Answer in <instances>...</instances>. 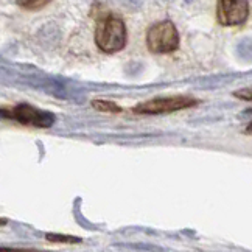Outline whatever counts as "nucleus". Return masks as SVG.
<instances>
[{
    "label": "nucleus",
    "mask_w": 252,
    "mask_h": 252,
    "mask_svg": "<svg viewBox=\"0 0 252 252\" xmlns=\"http://www.w3.org/2000/svg\"><path fill=\"white\" fill-rule=\"evenodd\" d=\"M47 240L52 241V243H67V245H75L81 241V238H76L72 235H60V234H48Z\"/></svg>",
    "instance_id": "0eeeda50"
},
{
    "label": "nucleus",
    "mask_w": 252,
    "mask_h": 252,
    "mask_svg": "<svg viewBox=\"0 0 252 252\" xmlns=\"http://www.w3.org/2000/svg\"><path fill=\"white\" fill-rule=\"evenodd\" d=\"M92 106L96 111H101V112H109V114H117L120 112V106H117L112 101H106V100H94Z\"/></svg>",
    "instance_id": "423d86ee"
},
{
    "label": "nucleus",
    "mask_w": 252,
    "mask_h": 252,
    "mask_svg": "<svg viewBox=\"0 0 252 252\" xmlns=\"http://www.w3.org/2000/svg\"><path fill=\"white\" fill-rule=\"evenodd\" d=\"M128 32L126 25L117 16H106L96 25L95 44L104 53H117L126 45Z\"/></svg>",
    "instance_id": "f257e3e1"
},
{
    "label": "nucleus",
    "mask_w": 252,
    "mask_h": 252,
    "mask_svg": "<svg viewBox=\"0 0 252 252\" xmlns=\"http://www.w3.org/2000/svg\"><path fill=\"white\" fill-rule=\"evenodd\" d=\"M3 117L14 119L22 125L34 126V128H50L55 123V115L52 112L41 111L30 104H17L9 111H0Z\"/></svg>",
    "instance_id": "20e7f679"
},
{
    "label": "nucleus",
    "mask_w": 252,
    "mask_h": 252,
    "mask_svg": "<svg viewBox=\"0 0 252 252\" xmlns=\"http://www.w3.org/2000/svg\"><path fill=\"white\" fill-rule=\"evenodd\" d=\"M234 95L240 100H245V101H252V87H245V89H240L235 91Z\"/></svg>",
    "instance_id": "1a4fd4ad"
},
{
    "label": "nucleus",
    "mask_w": 252,
    "mask_h": 252,
    "mask_svg": "<svg viewBox=\"0 0 252 252\" xmlns=\"http://www.w3.org/2000/svg\"><path fill=\"white\" fill-rule=\"evenodd\" d=\"M48 3H50L48 0H34V2H30V0H28V2H17L19 6H24L27 9H37V8H42Z\"/></svg>",
    "instance_id": "6e6552de"
},
{
    "label": "nucleus",
    "mask_w": 252,
    "mask_h": 252,
    "mask_svg": "<svg viewBox=\"0 0 252 252\" xmlns=\"http://www.w3.org/2000/svg\"><path fill=\"white\" fill-rule=\"evenodd\" d=\"M199 100L187 95H178V96H165V98H154L150 101L140 103L134 108L135 114L143 115H159V114H170L174 111H182L198 104Z\"/></svg>",
    "instance_id": "7ed1b4c3"
},
{
    "label": "nucleus",
    "mask_w": 252,
    "mask_h": 252,
    "mask_svg": "<svg viewBox=\"0 0 252 252\" xmlns=\"http://www.w3.org/2000/svg\"><path fill=\"white\" fill-rule=\"evenodd\" d=\"M246 132H248V134H252V122H251V123L248 125V128H246Z\"/></svg>",
    "instance_id": "9b49d317"
},
{
    "label": "nucleus",
    "mask_w": 252,
    "mask_h": 252,
    "mask_svg": "<svg viewBox=\"0 0 252 252\" xmlns=\"http://www.w3.org/2000/svg\"><path fill=\"white\" fill-rule=\"evenodd\" d=\"M0 252H44L36 249H13V248H0Z\"/></svg>",
    "instance_id": "9d476101"
},
{
    "label": "nucleus",
    "mask_w": 252,
    "mask_h": 252,
    "mask_svg": "<svg viewBox=\"0 0 252 252\" xmlns=\"http://www.w3.org/2000/svg\"><path fill=\"white\" fill-rule=\"evenodd\" d=\"M148 50L154 55L171 53L179 47L178 28L171 21H160L154 24L147 34Z\"/></svg>",
    "instance_id": "f03ea898"
},
{
    "label": "nucleus",
    "mask_w": 252,
    "mask_h": 252,
    "mask_svg": "<svg viewBox=\"0 0 252 252\" xmlns=\"http://www.w3.org/2000/svg\"><path fill=\"white\" fill-rule=\"evenodd\" d=\"M6 224V220L5 218H0V226H5Z\"/></svg>",
    "instance_id": "f8f14e48"
},
{
    "label": "nucleus",
    "mask_w": 252,
    "mask_h": 252,
    "mask_svg": "<svg viewBox=\"0 0 252 252\" xmlns=\"http://www.w3.org/2000/svg\"><path fill=\"white\" fill-rule=\"evenodd\" d=\"M248 16L249 3L245 0H220L217 3V17L221 25H240L246 21Z\"/></svg>",
    "instance_id": "39448f33"
}]
</instances>
